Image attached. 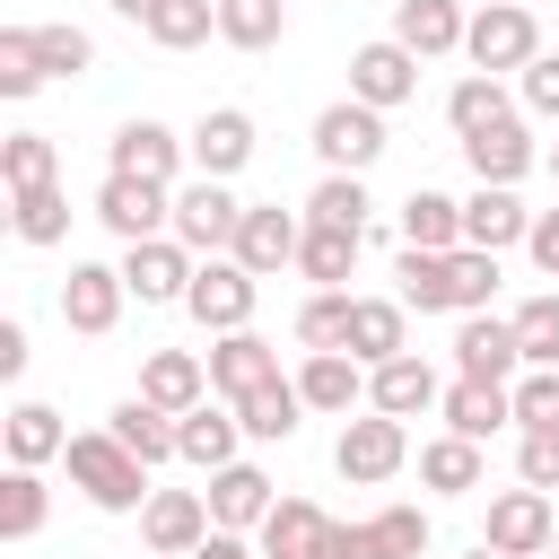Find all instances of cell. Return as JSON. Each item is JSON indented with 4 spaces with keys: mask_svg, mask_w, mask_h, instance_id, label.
Wrapping results in <instances>:
<instances>
[{
    "mask_svg": "<svg viewBox=\"0 0 559 559\" xmlns=\"http://www.w3.org/2000/svg\"><path fill=\"white\" fill-rule=\"evenodd\" d=\"M61 463H70V489H79L87 507H105V515H131V507H148V498H157V489H148V463H140L114 428L70 437V445H61Z\"/></svg>",
    "mask_w": 559,
    "mask_h": 559,
    "instance_id": "6da1fadb",
    "label": "cell"
},
{
    "mask_svg": "<svg viewBox=\"0 0 559 559\" xmlns=\"http://www.w3.org/2000/svg\"><path fill=\"white\" fill-rule=\"evenodd\" d=\"M253 271L236 262V253H201V271H192V288H183V314L201 323V332H245L253 323Z\"/></svg>",
    "mask_w": 559,
    "mask_h": 559,
    "instance_id": "7a4b0ae2",
    "label": "cell"
},
{
    "mask_svg": "<svg viewBox=\"0 0 559 559\" xmlns=\"http://www.w3.org/2000/svg\"><path fill=\"white\" fill-rule=\"evenodd\" d=\"M314 157H323V175H367V166L384 157V114L358 105V96L323 105V114H314Z\"/></svg>",
    "mask_w": 559,
    "mask_h": 559,
    "instance_id": "3957f363",
    "label": "cell"
},
{
    "mask_svg": "<svg viewBox=\"0 0 559 559\" xmlns=\"http://www.w3.org/2000/svg\"><path fill=\"white\" fill-rule=\"evenodd\" d=\"M332 463H341V480H358V489H376V480H393V472L411 463V428H402L393 411H367V419H341V445H332Z\"/></svg>",
    "mask_w": 559,
    "mask_h": 559,
    "instance_id": "277c9868",
    "label": "cell"
},
{
    "mask_svg": "<svg viewBox=\"0 0 559 559\" xmlns=\"http://www.w3.org/2000/svg\"><path fill=\"white\" fill-rule=\"evenodd\" d=\"M480 542L489 550H507V559H542L550 542H559V515H550V489H498L489 498V515H480Z\"/></svg>",
    "mask_w": 559,
    "mask_h": 559,
    "instance_id": "5b68a950",
    "label": "cell"
},
{
    "mask_svg": "<svg viewBox=\"0 0 559 559\" xmlns=\"http://www.w3.org/2000/svg\"><path fill=\"white\" fill-rule=\"evenodd\" d=\"M463 52H472V70H524L533 52H542V26H533V9L524 0H489L472 26H463Z\"/></svg>",
    "mask_w": 559,
    "mask_h": 559,
    "instance_id": "8992f818",
    "label": "cell"
},
{
    "mask_svg": "<svg viewBox=\"0 0 559 559\" xmlns=\"http://www.w3.org/2000/svg\"><path fill=\"white\" fill-rule=\"evenodd\" d=\"M96 218L140 245V236H175V183H148V175H105L96 183Z\"/></svg>",
    "mask_w": 559,
    "mask_h": 559,
    "instance_id": "52a82bcc",
    "label": "cell"
},
{
    "mask_svg": "<svg viewBox=\"0 0 559 559\" xmlns=\"http://www.w3.org/2000/svg\"><path fill=\"white\" fill-rule=\"evenodd\" d=\"M428 550V515L419 507H384L367 524H332L314 559H419Z\"/></svg>",
    "mask_w": 559,
    "mask_h": 559,
    "instance_id": "ba28073f",
    "label": "cell"
},
{
    "mask_svg": "<svg viewBox=\"0 0 559 559\" xmlns=\"http://www.w3.org/2000/svg\"><path fill=\"white\" fill-rule=\"evenodd\" d=\"M349 96H358V105H376V114L411 105V96H419V52H411L402 35L358 44V52H349Z\"/></svg>",
    "mask_w": 559,
    "mask_h": 559,
    "instance_id": "9c48e42d",
    "label": "cell"
},
{
    "mask_svg": "<svg viewBox=\"0 0 559 559\" xmlns=\"http://www.w3.org/2000/svg\"><path fill=\"white\" fill-rule=\"evenodd\" d=\"M236 227H245V201H236L218 175L175 183V236H183L192 253H227V245H236Z\"/></svg>",
    "mask_w": 559,
    "mask_h": 559,
    "instance_id": "30bf717a",
    "label": "cell"
},
{
    "mask_svg": "<svg viewBox=\"0 0 559 559\" xmlns=\"http://www.w3.org/2000/svg\"><path fill=\"white\" fill-rule=\"evenodd\" d=\"M192 245L183 236H140V245H122V288L140 297V306H183V288H192Z\"/></svg>",
    "mask_w": 559,
    "mask_h": 559,
    "instance_id": "8fae6325",
    "label": "cell"
},
{
    "mask_svg": "<svg viewBox=\"0 0 559 559\" xmlns=\"http://www.w3.org/2000/svg\"><path fill=\"white\" fill-rule=\"evenodd\" d=\"M210 533H218V524H210V498H201V489H157V498L140 507V542H148L157 559H192Z\"/></svg>",
    "mask_w": 559,
    "mask_h": 559,
    "instance_id": "7c38bea8",
    "label": "cell"
},
{
    "mask_svg": "<svg viewBox=\"0 0 559 559\" xmlns=\"http://www.w3.org/2000/svg\"><path fill=\"white\" fill-rule=\"evenodd\" d=\"M183 140L166 131V122H148V114H131L114 140H105V175H148V183H175L183 175Z\"/></svg>",
    "mask_w": 559,
    "mask_h": 559,
    "instance_id": "4fadbf2b",
    "label": "cell"
},
{
    "mask_svg": "<svg viewBox=\"0 0 559 559\" xmlns=\"http://www.w3.org/2000/svg\"><path fill=\"white\" fill-rule=\"evenodd\" d=\"M297 245H306V218L297 210H280V201H245V227H236V262L253 271V280H271L280 262H297Z\"/></svg>",
    "mask_w": 559,
    "mask_h": 559,
    "instance_id": "5bb4252c",
    "label": "cell"
},
{
    "mask_svg": "<svg viewBox=\"0 0 559 559\" xmlns=\"http://www.w3.org/2000/svg\"><path fill=\"white\" fill-rule=\"evenodd\" d=\"M122 297H131V288H122V262H70V280H61V323L96 341V332L122 323Z\"/></svg>",
    "mask_w": 559,
    "mask_h": 559,
    "instance_id": "9a60e30c",
    "label": "cell"
},
{
    "mask_svg": "<svg viewBox=\"0 0 559 559\" xmlns=\"http://www.w3.org/2000/svg\"><path fill=\"white\" fill-rule=\"evenodd\" d=\"M515 367H524V341H515V323H498L489 306H480V314H463V332H454V376L515 384Z\"/></svg>",
    "mask_w": 559,
    "mask_h": 559,
    "instance_id": "2e32d148",
    "label": "cell"
},
{
    "mask_svg": "<svg viewBox=\"0 0 559 559\" xmlns=\"http://www.w3.org/2000/svg\"><path fill=\"white\" fill-rule=\"evenodd\" d=\"M210 384L227 393V402H245V393H262V384H280V349L245 323V332H218V349H210Z\"/></svg>",
    "mask_w": 559,
    "mask_h": 559,
    "instance_id": "e0dca14e",
    "label": "cell"
},
{
    "mask_svg": "<svg viewBox=\"0 0 559 559\" xmlns=\"http://www.w3.org/2000/svg\"><path fill=\"white\" fill-rule=\"evenodd\" d=\"M297 393H306V411H332V419H349V411L367 402V358H349V349H306V367H297Z\"/></svg>",
    "mask_w": 559,
    "mask_h": 559,
    "instance_id": "ac0fdd59",
    "label": "cell"
},
{
    "mask_svg": "<svg viewBox=\"0 0 559 559\" xmlns=\"http://www.w3.org/2000/svg\"><path fill=\"white\" fill-rule=\"evenodd\" d=\"M428 402H445V384H437V367H428L419 349H402V358H384V367H367V411H393V419H419Z\"/></svg>",
    "mask_w": 559,
    "mask_h": 559,
    "instance_id": "d6986e66",
    "label": "cell"
},
{
    "mask_svg": "<svg viewBox=\"0 0 559 559\" xmlns=\"http://www.w3.org/2000/svg\"><path fill=\"white\" fill-rule=\"evenodd\" d=\"M437 411H445V428H454V437H480V445H489L498 428H515V384H489V376H454Z\"/></svg>",
    "mask_w": 559,
    "mask_h": 559,
    "instance_id": "ffe728a7",
    "label": "cell"
},
{
    "mask_svg": "<svg viewBox=\"0 0 559 559\" xmlns=\"http://www.w3.org/2000/svg\"><path fill=\"white\" fill-rule=\"evenodd\" d=\"M183 148H192V175H218V183H227V175L253 157V114H236V105H210V114L192 122V140H183Z\"/></svg>",
    "mask_w": 559,
    "mask_h": 559,
    "instance_id": "44dd1931",
    "label": "cell"
},
{
    "mask_svg": "<svg viewBox=\"0 0 559 559\" xmlns=\"http://www.w3.org/2000/svg\"><path fill=\"white\" fill-rule=\"evenodd\" d=\"M524 236H533V210L515 201V183H480V192L463 201V245L507 253V245H524Z\"/></svg>",
    "mask_w": 559,
    "mask_h": 559,
    "instance_id": "7402d4cb",
    "label": "cell"
},
{
    "mask_svg": "<svg viewBox=\"0 0 559 559\" xmlns=\"http://www.w3.org/2000/svg\"><path fill=\"white\" fill-rule=\"evenodd\" d=\"M341 349L367 358V367L402 358V349H411V306H402V297H349V341H341Z\"/></svg>",
    "mask_w": 559,
    "mask_h": 559,
    "instance_id": "603a6c76",
    "label": "cell"
},
{
    "mask_svg": "<svg viewBox=\"0 0 559 559\" xmlns=\"http://www.w3.org/2000/svg\"><path fill=\"white\" fill-rule=\"evenodd\" d=\"M201 498H210V524H227V533H262V515L280 507V498H271V480H262L253 463H218Z\"/></svg>",
    "mask_w": 559,
    "mask_h": 559,
    "instance_id": "cb8c5ba5",
    "label": "cell"
},
{
    "mask_svg": "<svg viewBox=\"0 0 559 559\" xmlns=\"http://www.w3.org/2000/svg\"><path fill=\"white\" fill-rule=\"evenodd\" d=\"M463 157H472V175H480V183H524L542 148H533V131L507 114V122H489V131H463Z\"/></svg>",
    "mask_w": 559,
    "mask_h": 559,
    "instance_id": "d4e9b609",
    "label": "cell"
},
{
    "mask_svg": "<svg viewBox=\"0 0 559 559\" xmlns=\"http://www.w3.org/2000/svg\"><path fill=\"white\" fill-rule=\"evenodd\" d=\"M463 9L454 0H393V35L419 52V61H437V52H463Z\"/></svg>",
    "mask_w": 559,
    "mask_h": 559,
    "instance_id": "484cf974",
    "label": "cell"
},
{
    "mask_svg": "<svg viewBox=\"0 0 559 559\" xmlns=\"http://www.w3.org/2000/svg\"><path fill=\"white\" fill-rule=\"evenodd\" d=\"M140 393H148L157 411H192V402H210V358H192V349H157V358L140 367Z\"/></svg>",
    "mask_w": 559,
    "mask_h": 559,
    "instance_id": "4316f807",
    "label": "cell"
},
{
    "mask_svg": "<svg viewBox=\"0 0 559 559\" xmlns=\"http://www.w3.org/2000/svg\"><path fill=\"white\" fill-rule=\"evenodd\" d=\"M236 437H245V419H236V411H210V402L175 411V445H183V463H201V472L236 463Z\"/></svg>",
    "mask_w": 559,
    "mask_h": 559,
    "instance_id": "83f0119b",
    "label": "cell"
},
{
    "mask_svg": "<svg viewBox=\"0 0 559 559\" xmlns=\"http://www.w3.org/2000/svg\"><path fill=\"white\" fill-rule=\"evenodd\" d=\"M323 533H332V515H323L314 498H280V507L262 515V559H314Z\"/></svg>",
    "mask_w": 559,
    "mask_h": 559,
    "instance_id": "f1b7e54d",
    "label": "cell"
},
{
    "mask_svg": "<svg viewBox=\"0 0 559 559\" xmlns=\"http://www.w3.org/2000/svg\"><path fill=\"white\" fill-rule=\"evenodd\" d=\"M402 245H419V253H454V245H463V201L411 183V201H402Z\"/></svg>",
    "mask_w": 559,
    "mask_h": 559,
    "instance_id": "f546056e",
    "label": "cell"
},
{
    "mask_svg": "<svg viewBox=\"0 0 559 559\" xmlns=\"http://www.w3.org/2000/svg\"><path fill=\"white\" fill-rule=\"evenodd\" d=\"M393 280H402V306H419V314H454V253H419V245H402V253H393Z\"/></svg>",
    "mask_w": 559,
    "mask_h": 559,
    "instance_id": "4dcf8cb0",
    "label": "cell"
},
{
    "mask_svg": "<svg viewBox=\"0 0 559 559\" xmlns=\"http://www.w3.org/2000/svg\"><path fill=\"white\" fill-rule=\"evenodd\" d=\"M105 428H114V437H122V445H131L140 463H166V454H183V445H175V411H157L148 393L114 402V419H105Z\"/></svg>",
    "mask_w": 559,
    "mask_h": 559,
    "instance_id": "1f68e13d",
    "label": "cell"
},
{
    "mask_svg": "<svg viewBox=\"0 0 559 559\" xmlns=\"http://www.w3.org/2000/svg\"><path fill=\"white\" fill-rule=\"evenodd\" d=\"M480 472H489V463H480V437H454V428H445V437H428V445H419V480H428V489H445V498L480 489Z\"/></svg>",
    "mask_w": 559,
    "mask_h": 559,
    "instance_id": "d6a6232c",
    "label": "cell"
},
{
    "mask_svg": "<svg viewBox=\"0 0 559 559\" xmlns=\"http://www.w3.org/2000/svg\"><path fill=\"white\" fill-rule=\"evenodd\" d=\"M236 419H245V437H262V445L297 437V419H306V393H297V376H280V384L245 393V402H236Z\"/></svg>",
    "mask_w": 559,
    "mask_h": 559,
    "instance_id": "836d02e7",
    "label": "cell"
},
{
    "mask_svg": "<svg viewBox=\"0 0 559 559\" xmlns=\"http://www.w3.org/2000/svg\"><path fill=\"white\" fill-rule=\"evenodd\" d=\"M61 445H70V428H61L52 402H17V411H9V463H35V472H44Z\"/></svg>",
    "mask_w": 559,
    "mask_h": 559,
    "instance_id": "e575fe53",
    "label": "cell"
},
{
    "mask_svg": "<svg viewBox=\"0 0 559 559\" xmlns=\"http://www.w3.org/2000/svg\"><path fill=\"white\" fill-rule=\"evenodd\" d=\"M44 515H52V498H44L35 463H9V480H0V542H35Z\"/></svg>",
    "mask_w": 559,
    "mask_h": 559,
    "instance_id": "d590c367",
    "label": "cell"
},
{
    "mask_svg": "<svg viewBox=\"0 0 559 559\" xmlns=\"http://www.w3.org/2000/svg\"><path fill=\"white\" fill-rule=\"evenodd\" d=\"M218 35L236 52H271L288 35V0H218Z\"/></svg>",
    "mask_w": 559,
    "mask_h": 559,
    "instance_id": "8d00e7d4",
    "label": "cell"
},
{
    "mask_svg": "<svg viewBox=\"0 0 559 559\" xmlns=\"http://www.w3.org/2000/svg\"><path fill=\"white\" fill-rule=\"evenodd\" d=\"M9 227H17V245H61V236H70V201H61V183L9 192Z\"/></svg>",
    "mask_w": 559,
    "mask_h": 559,
    "instance_id": "74e56055",
    "label": "cell"
},
{
    "mask_svg": "<svg viewBox=\"0 0 559 559\" xmlns=\"http://www.w3.org/2000/svg\"><path fill=\"white\" fill-rule=\"evenodd\" d=\"M349 262H358V227H314V218H306L297 271H306L314 288H341V280H349Z\"/></svg>",
    "mask_w": 559,
    "mask_h": 559,
    "instance_id": "f35d334b",
    "label": "cell"
},
{
    "mask_svg": "<svg viewBox=\"0 0 559 559\" xmlns=\"http://www.w3.org/2000/svg\"><path fill=\"white\" fill-rule=\"evenodd\" d=\"M0 175H9V192H35V183H52V175H61V148H52V131H9V140H0Z\"/></svg>",
    "mask_w": 559,
    "mask_h": 559,
    "instance_id": "ab89813d",
    "label": "cell"
},
{
    "mask_svg": "<svg viewBox=\"0 0 559 559\" xmlns=\"http://www.w3.org/2000/svg\"><path fill=\"white\" fill-rule=\"evenodd\" d=\"M367 210H376V201H367V175H323V183L306 192V218H314V227H358V236H367Z\"/></svg>",
    "mask_w": 559,
    "mask_h": 559,
    "instance_id": "60d3db41",
    "label": "cell"
},
{
    "mask_svg": "<svg viewBox=\"0 0 559 559\" xmlns=\"http://www.w3.org/2000/svg\"><path fill=\"white\" fill-rule=\"evenodd\" d=\"M26 35H35L44 79H87V70H96V35H87V26H26Z\"/></svg>",
    "mask_w": 559,
    "mask_h": 559,
    "instance_id": "b9f144b4",
    "label": "cell"
},
{
    "mask_svg": "<svg viewBox=\"0 0 559 559\" xmlns=\"http://www.w3.org/2000/svg\"><path fill=\"white\" fill-rule=\"evenodd\" d=\"M515 105H507V87L489 79V70H472V79H454V96H445V122L454 131H489V122H507Z\"/></svg>",
    "mask_w": 559,
    "mask_h": 559,
    "instance_id": "7bdbcfd3",
    "label": "cell"
},
{
    "mask_svg": "<svg viewBox=\"0 0 559 559\" xmlns=\"http://www.w3.org/2000/svg\"><path fill=\"white\" fill-rule=\"evenodd\" d=\"M218 35V0H166L157 17H148V44H166V52H192V44H210Z\"/></svg>",
    "mask_w": 559,
    "mask_h": 559,
    "instance_id": "ee69618b",
    "label": "cell"
},
{
    "mask_svg": "<svg viewBox=\"0 0 559 559\" xmlns=\"http://www.w3.org/2000/svg\"><path fill=\"white\" fill-rule=\"evenodd\" d=\"M349 341V288H314L297 306V349H341Z\"/></svg>",
    "mask_w": 559,
    "mask_h": 559,
    "instance_id": "f6af8a7d",
    "label": "cell"
},
{
    "mask_svg": "<svg viewBox=\"0 0 559 559\" xmlns=\"http://www.w3.org/2000/svg\"><path fill=\"white\" fill-rule=\"evenodd\" d=\"M507 323H515V341H524V367H559V288H550V297H524Z\"/></svg>",
    "mask_w": 559,
    "mask_h": 559,
    "instance_id": "bcb514c9",
    "label": "cell"
},
{
    "mask_svg": "<svg viewBox=\"0 0 559 559\" xmlns=\"http://www.w3.org/2000/svg\"><path fill=\"white\" fill-rule=\"evenodd\" d=\"M498 297V253H480V245H454V314H480Z\"/></svg>",
    "mask_w": 559,
    "mask_h": 559,
    "instance_id": "7dc6e473",
    "label": "cell"
},
{
    "mask_svg": "<svg viewBox=\"0 0 559 559\" xmlns=\"http://www.w3.org/2000/svg\"><path fill=\"white\" fill-rule=\"evenodd\" d=\"M35 87H44L35 35H26V26H0V96H35Z\"/></svg>",
    "mask_w": 559,
    "mask_h": 559,
    "instance_id": "c3c4849f",
    "label": "cell"
},
{
    "mask_svg": "<svg viewBox=\"0 0 559 559\" xmlns=\"http://www.w3.org/2000/svg\"><path fill=\"white\" fill-rule=\"evenodd\" d=\"M515 428H559V367L515 376Z\"/></svg>",
    "mask_w": 559,
    "mask_h": 559,
    "instance_id": "681fc988",
    "label": "cell"
},
{
    "mask_svg": "<svg viewBox=\"0 0 559 559\" xmlns=\"http://www.w3.org/2000/svg\"><path fill=\"white\" fill-rule=\"evenodd\" d=\"M515 472H524L533 489H559V428H524V437H515Z\"/></svg>",
    "mask_w": 559,
    "mask_h": 559,
    "instance_id": "f907efd6",
    "label": "cell"
},
{
    "mask_svg": "<svg viewBox=\"0 0 559 559\" xmlns=\"http://www.w3.org/2000/svg\"><path fill=\"white\" fill-rule=\"evenodd\" d=\"M524 105L559 122V52H533V61H524Z\"/></svg>",
    "mask_w": 559,
    "mask_h": 559,
    "instance_id": "816d5d0a",
    "label": "cell"
},
{
    "mask_svg": "<svg viewBox=\"0 0 559 559\" xmlns=\"http://www.w3.org/2000/svg\"><path fill=\"white\" fill-rule=\"evenodd\" d=\"M524 253H533V262L559 280V210H533V236H524Z\"/></svg>",
    "mask_w": 559,
    "mask_h": 559,
    "instance_id": "f5cc1de1",
    "label": "cell"
},
{
    "mask_svg": "<svg viewBox=\"0 0 559 559\" xmlns=\"http://www.w3.org/2000/svg\"><path fill=\"white\" fill-rule=\"evenodd\" d=\"M0 376H26V323L17 314L0 323Z\"/></svg>",
    "mask_w": 559,
    "mask_h": 559,
    "instance_id": "db71d44e",
    "label": "cell"
},
{
    "mask_svg": "<svg viewBox=\"0 0 559 559\" xmlns=\"http://www.w3.org/2000/svg\"><path fill=\"white\" fill-rule=\"evenodd\" d=\"M192 559H253V550H245V533H227V524H218V533H210Z\"/></svg>",
    "mask_w": 559,
    "mask_h": 559,
    "instance_id": "11a10c76",
    "label": "cell"
},
{
    "mask_svg": "<svg viewBox=\"0 0 559 559\" xmlns=\"http://www.w3.org/2000/svg\"><path fill=\"white\" fill-rule=\"evenodd\" d=\"M157 9H166V0H114V17H131V26H148Z\"/></svg>",
    "mask_w": 559,
    "mask_h": 559,
    "instance_id": "9f6ffc18",
    "label": "cell"
},
{
    "mask_svg": "<svg viewBox=\"0 0 559 559\" xmlns=\"http://www.w3.org/2000/svg\"><path fill=\"white\" fill-rule=\"evenodd\" d=\"M472 559H507V550H489V542H480V550H472Z\"/></svg>",
    "mask_w": 559,
    "mask_h": 559,
    "instance_id": "6f0895ef",
    "label": "cell"
},
{
    "mask_svg": "<svg viewBox=\"0 0 559 559\" xmlns=\"http://www.w3.org/2000/svg\"><path fill=\"white\" fill-rule=\"evenodd\" d=\"M550 175H559V148H550Z\"/></svg>",
    "mask_w": 559,
    "mask_h": 559,
    "instance_id": "680465c9",
    "label": "cell"
},
{
    "mask_svg": "<svg viewBox=\"0 0 559 559\" xmlns=\"http://www.w3.org/2000/svg\"><path fill=\"white\" fill-rule=\"evenodd\" d=\"M542 559H559V550H542Z\"/></svg>",
    "mask_w": 559,
    "mask_h": 559,
    "instance_id": "91938a15",
    "label": "cell"
},
{
    "mask_svg": "<svg viewBox=\"0 0 559 559\" xmlns=\"http://www.w3.org/2000/svg\"><path fill=\"white\" fill-rule=\"evenodd\" d=\"M550 550H559V542H550Z\"/></svg>",
    "mask_w": 559,
    "mask_h": 559,
    "instance_id": "94428289",
    "label": "cell"
}]
</instances>
